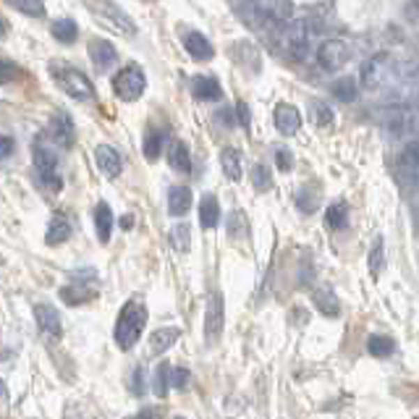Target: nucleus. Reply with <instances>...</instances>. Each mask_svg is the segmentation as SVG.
<instances>
[{"mask_svg":"<svg viewBox=\"0 0 419 419\" xmlns=\"http://www.w3.org/2000/svg\"><path fill=\"white\" fill-rule=\"evenodd\" d=\"M314 116H317V126H320V129H330L335 123L333 108H328L320 100H314Z\"/></svg>","mask_w":419,"mask_h":419,"instance_id":"e433bc0d","label":"nucleus"},{"mask_svg":"<svg viewBox=\"0 0 419 419\" xmlns=\"http://www.w3.org/2000/svg\"><path fill=\"white\" fill-rule=\"evenodd\" d=\"M220 165H223V173H226L231 181H238L241 178V152L234 150V147H226L220 152Z\"/></svg>","mask_w":419,"mask_h":419,"instance_id":"b1692460","label":"nucleus"},{"mask_svg":"<svg viewBox=\"0 0 419 419\" xmlns=\"http://www.w3.org/2000/svg\"><path fill=\"white\" fill-rule=\"evenodd\" d=\"M249 176H252V183H254L257 192H268V189H273V176H270V168L265 162H257Z\"/></svg>","mask_w":419,"mask_h":419,"instance_id":"f704fd0d","label":"nucleus"},{"mask_svg":"<svg viewBox=\"0 0 419 419\" xmlns=\"http://www.w3.org/2000/svg\"><path fill=\"white\" fill-rule=\"evenodd\" d=\"M168 241L171 247L178 252V254H186L189 247H192V231H189V223H176L168 234Z\"/></svg>","mask_w":419,"mask_h":419,"instance_id":"a878e982","label":"nucleus"},{"mask_svg":"<svg viewBox=\"0 0 419 419\" xmlns=\"http://www.w3.org/2000/svg\"><path fill=\"white\" fill-rule=\"evenodd\" d=\"M317 63H320V68H325V71H338L341 66L349 61V47H346V43H341V40H325L320 47H317Z\"/></svg>","mask_w":419,"mask_h":419,"instance_id":"423d86ee","label":"nucleus"},{"mask_svg":"<svg viewBox=\"0 0 419 419\" xmlns=\"http://www.w3.org/2000/svg\"><path fill=\"white\" fill-rule=\"evenodd\" d=\"M144 325H147V307L137 304V301L123 304V310L119 314V323H116V344H119V349H123V351L134 349L137 341L142 338Z\"/></svg>","mask_w":419,"mask_h":419,"instance_id":"f257e3e1","label":"nucleus"},{"mask_svg":"<svg viewBox=\"0 0 419 419\" xmlns=\"http://www.w3.org/2000/svg\"><path fill=\"white\" fill-rule=\"evenodd\" d=\"M386 66V55H377V58H370L365 66H362V82L367 86H375L377 79H380V71Z\"/></svg>","mask_w":419,"mask_h":419,"instance_id":"72a5a7b5","label":"nucleus"},{"mask_svg":"<svg viewBox=\"0 0 419 419\" xmlns=\"http://www.w3.org/2000/svg\"><path fill=\"white\" fill-rule=\"evenodd\" d=\"M95 160H97V168L105 173L108 178H116L121 176V168H123V162H121V155L110 144H100L95 150Z\"/></svg>","mask_w":419,"mask_h":419,"instance_id":"f8f14e48","label":"nucleus"},{"mask_svg":"<svg viewBox=\"0 0 419 419\" xmlns=\"http://www.w3.org/2000/svg\"><path fill=\"white\" fill-rule=\"evenodd\" d=\"M95 226H97V238L105 244L110 241V231H113V213H110L108 202H100L95 210Z\"/></svg>","mask_w":419,"mask_h":419,"instance_id":"4be33fe9","label":"nucleus"},{"mask_svg":"<svg viewBox=\"0 0 419 419\" xmlns=\"http://www.w3.org/2000/svg\"><path fill=\"white\" fill-rule=\"evenodd\" d=\"M58 84H61V89H63L66 95L74 97V100H82V102H95L97 100L92 82L86 79V74L76 71V68H63L58 74Z\"/></svg>","mask_w":419,"mask_h":419,"instance_id":"20e7f679","label":"nucleus"},{"mask_svg":"<svg viewBox=\"0 0 419 419\" xmlns=\"http://www.w3.org/2000/svg\"><path fill=\"white\" fill-rule=\"evenodd\" d=\"M162 144H165V134L152 129L150 134L144 137V144H142L144 158H147V160H158V158H160V152H162Z\"/></svg>","mask_w":419,"mask_h":419,"instance_id":"7c9ffc66","label":"nucleus"},{"mask_svg":"<svg viewBox=\"0 0 419 419\" xmlns=\"http://www.w3.org/2000/svg\"><path fill=\"white\" fill-rule=\"evenodd\" d=\"M173 386V367L168 365V362H162V365H158V370H155V393L160 398L168 396V390H171Z\"/></svg>","mask_w":419,"mask_h":419,"instance_id":"c756f323","label":"nucleus"},{"mask_svg":"<svg viewBox=\"0 0 419 419\" xmlns=\"http://www.w3.org/2000/svg\"><path fill=\"white\" fill-rule=\"evenodd\" d=\"M131 223H134V218H131V215L121 218V226H123V228H131Z\"/></svg>","mask_w":419,"mask_h":419,"instance_id":"49530a36","label":"nucleus"},{"mask_svg":"<svg viewBox=\"0 0 419 419\" xmlns=\"http://www.w3.org/2000/svg\"><path fill=\"white\" fill-rule=\"evenodd\" d=\"M398 168L404 173H419V139L409 142L398 155Z\"/></svg>","mask_w":419,"mask_h":419,"instance_id":"bb28decb","label":"nucleus"},{"mask_svg":"<svg viewBox=\"0 0 419 419\" xmlns=\"http://www.w3.org/2000/svg\"><path fill=\"white\" fill-rule=\"evenodd\" d=\"M97 296L95 289H86V286H66L61 289V299L66 304H84V301H92Z\"/></svg>","mask_w":419,"mask_h":419,"instance_id":"cd10ccee","label":"nucleus"},{"mask_svg":"<svg viewBox=\"0 0 419 419\" xmlns=\"http://www.w3.org/2000/svg\"><path fill=\"white\" fill-rule=\"evenodd\" d=\"M275 165H278L283 173L291 171V168H294V158H291V152L289 150H278V152H275Z\"/></svg>","mask_w":419,"mask_h":419,"instance_id":"4c0bfd02","label":"nucleus"},{"mask_svg":"<svg viewBox=\"0 0 419 419\" xmlns=\"http://www.w3.org/2000/svg\"><path fill=\"white\" fill-rule=\"evenodd\" d=\"M181 330L178 328H158L155 333L150 335V349L152 354H165L176 341H178Z\"/></svg>","mask_w":419,"mask_h":419,"instance_id":"a211bd4d","label":"nucleus"},{"mask_svg":"<svg viewBox=\"0 0 419 419\" xmlns=\"http://www.w3.org/2000/svg\"><path fill=\"white\" fill-rule=\"evenodd\" d=\"M186 383H189V370L173 367V388H186Z\"/></svg>","mask_w":419,"mask_h":419,"instance_id":"ea45409f","label":"nucleus"},{"mask_svg":"<svg viewBox=\"0 0 419 419\" xmlns=\"http://www.w3.org/2000/svg\"><path fill=\"white\" fill-rule=\"evenodd\" d=\"M147 86V79H144V71H142L137 63L123 66L119 74L113 76V92L123 100V102H134L139 100L142 92Z\"/></svg>","mask_w":419,"mask_h":419,"instance_id":"7ed1b4c3","label":"nucleus"},{"mask_svg":"<svg viewBox=\"0 0 419 419\" xmlns=\"http://www.w3.org/2000/svg\"><path fill=\"white\" fill-rule=\"evenodd\" d=\"M199 223L204 228H215L220 223V207L213 194H204L202 202H199Z\"/></svg>","mask_w":419,"mask_h":419,"instance_id":"412c9836","label":"nucleus"},{"mask_svg":"<svg viewBox=\"0 0 419 419\" xmlns=\"http://www.w3.org/2000/svg\"><path fill=\"white\" fill-rule=\"evenodd\" d=\"M0 68H3V84H8L13 76L19 74V68H13V63L8 61V58H3V61H0Z\"/></svg>","mask_w":419,"mask_h":419,"instance_id":"79ce46f5","label":"nucleus"},{"mask_svg":"<svg viewBox=\"0 0 419 419\" xmlns=\"http://www.w3.org/2000/svg\"><path fill=\"white\" fill-rule=\"evenodd\" d=\"M89 61H92L97 71L102 74V71H108L110 66L119 61V53H116V47H113L108 40L95 37V40L89 43Z\"/></svg>","mask_w":419,"mask_h":419,"instance_id":"6e6552de","label":"nucleus"},{"mask_svg":"<svg viewBox=\"0 0 419 419\" xmlns=\"http://www.w3.org/2000/svg\"><path fill=\"white\" fill-rule=\"evenodd\" d=\"M192 95L197 97V100H220V97H223V89H220L215 76H194Z\"/></svg>","mask_w":419,"mask_h":419,"instance_id":"dca6fc26","label":"nucleus"},{"mask_svg":"<svg viewBox=\"0 0 419 419\" xmlns=\"http://www.w3.org/2000/svg\"><path fill=\"white\" fill-rule=\"evenodd\" d=\"M330 92H333V97H338L341 102H351V100L356 97V79L354 76H344V79H338V82H333Z\"/></svg>","mask_w":419,"mask_h":419,"instance_id":"2f4dec72","label":"nucleus"},{"mask_svg":"<svg viewBox=\"0 0 419 419\" xmlns=\"http://www.w3.org/2000/svg\"><path fill=\"white\" fill-rule=\"evenodd\" d=\"M192 207V189L189 186H171L168 192V213L173 218H181Z\"/></svg>","mask_w":419,"mask_h":419,"instance_id":"4468645a","label":"nucleus"},{"mask_svg":"<svg viewBox=\"0 0 419 419\" xmlns=\"http://www.w3.org/2000/svg\"><path fill=\"white\" fill-rule=\"evenodd\" d=\"M32 155H34V168H37L40 181H43L53 194H58L61 189H63V178H61V173H58V160H55V152L47 150V147H45L40 139H34Z\"/></svg>","mask_w":419,"mask_h":419,"instance_id":"f03ea898","label":"nucleus"},{"mask_svg":"<svg viewBox=\"0 0 419 419\" xmlns=\"http://www.w3.org/2000/svg\"><path fill=\"white\" fill-rule=\"evenodd\" d=\"M323 202V192L314 186V183H307V186H301L299 194H296V207H299L301 213H314L317 207Z\"/></svg>","mask_w":419,"mask_h":419,"instance_id":"aec40b11","label":"nucleus"},{"mask_svg":"<svg viewBox=\"0 0 419 419\" xmlns=\"http://www.w3.org/2000/svg\"><path fill=\"white\" fill-rule=\"evenodd\" d=\"M11 6L16 8V11L32 16V19L45 16V3H40V0H16V3H11Z\"/></svg>","mask_w":419,"mask_h":419,"instance_id":"c9c22d12","label":"nucleus"},{"mask_svg":"<svg viewBox=\"0 0 419 419\" xmlns=\"http://www.w3.org/2000/svg\"><path fill=\"white\" fill-rule=\"evenodd\" d=\"M236 116H238V123H241V126L249 131V123H252V113H249L247 102H241V100H238V102H236Z\"/></svg>","mask_w":419,"mask_h":419,"instance_id":"58836bf2","label":"nucleus"},{"mask_svg":"<svg viewBox=\"0 0 419 419\" xmlns=\"http://www.w3.org/2000/svg\"><path fill=\"white\" fill-rule=\"evenodd\" d=\"M34 317L50 338H61L63 335V325H61V312L55 310L53 304H37L34 307Z\"/></svg>","mask_w":419,"mask_h":419,"instance_id":"9b49d317","label":"nucleus"},{"mask_svg":"<svg viewBox=\"0 0 419 419\" xmlns=\"http://www.w3.org/2000/svg\"><path fill=\"white\" fill-rule=\"evenodd\" d=\"M50 137L58 147H63V150H71L76 142V129H74V121L71 116L61 110V113H55L53 121H50Z\"/></svg>","mask_w":419,"mask_h":419,"instance_id":"0eeeda50","label":"nucleus"},{"mask_svg":"<svg viewBox=\"0 0 419 419\" xmlns=\"http://www.w3.org/2000/svg\"><path fill=\"white\" fill-rule=\"evenodd\" d=\"M178 419H181V417H178Z\"/></svg>","mask_w":419,"mask_h":419,"instance_id":"de8ad7c7","label":"nucleus"},{"mask_svg":"<svg viewBox=\"0 0 419 419\" xmlns=\"http://www.w3.org/2000/svg\"><path fill=\"white\" fill-rule=\"evenodd\" d=\"M50 32H53V37L58 40V43L63 45H71L79 37V26H76L74 19H68V16H63V19H55L53 26H50Z\"/></svg>","mask_w":419,"mask_h":419,"instance_id":"5701e85b","label":"nucleus"},{"mask_svg":"<svg viewBox=\"0 0 419 419\" xmlns=\"http://www.w3.org/2000/svg\"><path fill=\"white\" fill-rule=\"evenodd\" d=\"M312 304L325 317H341V301H338V296H335V291L330 286H314L312 289Z\"/></svg>","mask_w":419,"mask_h":419,"instance_id":"1a4fd4ad","label":"nucleus"},{"mask_svg":"<svg viewBox=\"0 0 419 419\" xmlns=\"http://www.w3.org/2000/svg\"><path fill=\"white\" fill-rule=\"evenodd\" d=\"M68 236H71V220H68V215H63V213H55V215L50 218V223H47L45 241H47V244H63V241H68Z\"/></svg>","mask_w":419,"mask_h":419,"instance_id":"2eb2a0df","label":"nucleus"},{"mask_svg":"<svg viewBox=\"0 0 419 419\" xmlns=\"http://www.w3.org/2000/svg\"><path fill=\"white\" fill-rule=\"evenodd\" d=\"M13 152V139L11 137H3V158H8Z\"/></svg>","mask_w":419,"mask_h":419,"instance_id":"37998d69","label":"nucleus"},{"mask_svg":"<svg viewBox=\"0 0 419 419\" xmlns=\"http://www.w3.org/2000/svg\"><path fill=\"white\" fill-rule=\"evenodd\" d=\"M168 162L176 173H189L192 171V155H189V147L183 142H173L168 147Z\"/></svg>","mask_w":419,"mask_h":419,"instance_id":"6ab92c4d","label":"nucleus"},{"mask_svg":"<svg viewBox=\"0 0 419 419\" xmlns=\"http://www.w3.org/2000/svg\"><path fill=\"white\" fill-rule=\"evenodd\" d=\"M139 377H142V367H137V370H134V393H137V396H139L142 393V388H139Z\"/></svg>","mask_w":419,"mask_h":419,"instance_id":"c03bdc74","label":"nucleus"},{"mask_svg":"<svg viewBox=\"0 0 419 419\" xmlns=\"http://www.w3.org/2000/svg\"><path fill=\"white\" fill-rule=\"evenodd\" d=\"M89 8H92V11H102V13H108V16H110V22L116 24L119 29H123V32H129V34L137 32V26L131 24V19H129V16H126V13H123V11H121V8H119V6H116V3H89Z\"/></svg>","mask_w":419,"mask_h":419,"instance_id":"f3484780","label":"nucleus"},{"mask_svg":"<svg viewBox=\"0 0 419 419\" xmlns=\"http://www.w3.org/2000/svg\"><path fill=\"white\" fill-rule=\"evenodd\" d=\"M275 126H278V131L283 134V137H294L296 131L301 129V113L299 108H294V105H289V102H280V105H275Z\"/></svg>","mask_w":419,"mask_h":419,"instance_id":"9d476101","label":"nucleus"},{"mask_svg":"<svg viewBox=\"0 0 419 419\" xmlns=\"http://www.w3.org/2000/svg\"><path fill=\"white\" fill-rule=\"evenodd\" d=\"M349 220V204L346 202H333L325 213V223L333 228V231H341Z\"/></svg>","mask_w":419,"mask_h":419,"instance_id":"c85d7f7f","label":"nucleus"},{"mask_svg":"<svg viewBox=\"0 0 419 419\" xmlns=\"http://www.w3.org/2000/svg\"><path fill=\"white\" fill-rule=\"evenodd\" d=\"M383 270H386V241L383 236H377L370 249V275L377 280L383 275Z\"/></svg>","mask_w":419,"mask_h":419,"instance_id":"393cba45","label":"nucleus"},{"mask_svg":"<svg viewBox=\"0 0 419 419\" xmlns=\"http://www.w3.org/2000/svg\"><path fill=\"white\" fill-rule=\"evenodd\" d=\"M218 119L226 121V126H234V119H231V113H228V110H220V113H218Z\"/></svg>","mask_w":419,"mask_h":419,"instance_id":"a18cd8bd","label":"nucleus"},{"mask_svg":"<svg viewBox=\"0 0 419 419\" xmlns=\"http://www.w3.org/2000/svg\"><path fill=\"white\" fill-rule=\"evenodd\" d=\"M183 47H186V53L192 55L194 61H210L213 55H215V47L213 43L204 37L202 32H189L183 37Z\"/></svg>","mask_w":419,"mask_h":419,"instance_id":"ddd939ff","label":"nucleus"},{"mask_svg":"<svg viewBox=\"0 0 419 419\" xmlns=\"http://www.w3.org/2000/svg\"><path fill=\"white\" fill-rule=\"evenodd\" d=\"M223 323H226L223 296H220V291H213L210 299H207V310H204V341H207V344H218V341H220Z\"/></svg>","mask_w":419,"mask_h":419,"instance_id":"39448f33","label":"nucleus"},{"mask_svg":"<svg viewBox=\"0 0 419 419\" xmlns=\"http://www.w3.org/2000/svg\"><path fill=\"white\" fill-rule=\"evenodd\" d=\"M162 417H165V411L160 406H144L134 419H162Z\"/></svg>","mask_w":419,"mask_h":419,"instance_id":"a19ab883","label":"nucleus"},{"mask_svg":"<svg viewBox=\"0 0 419 419\" xmlns=\"http://www.w3.org/2000/svg\"><path fill=\"white\" fill-rule=\"evenodd\" d=\"M393 349H396V344L388 335H370V341H367V351L372 356H380V359L393 354Z\"/></svg>","mask_w":419,"mask_h":419,"instance_id":"473e14b6","label":"nucleus"}]
</instances>
